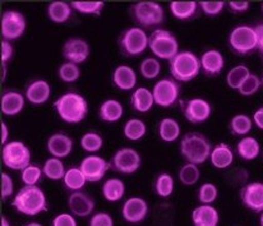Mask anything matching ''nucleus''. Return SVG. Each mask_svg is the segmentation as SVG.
Returning a JSON list of instances; mask_svg holds the SVG:
<instances>
[{
  "label": "nucleus",
  "instance_id": "obj_1",
  "mask_svg": "<svg viewBox=\"0 0 263 226\" xmlns=\"http://www.w3.org/2000/svg\"><path fill=\"white\" fill-rule=\"evenodd\" d=\"M54 110L65 124L77 125L87 118L89 106L87 99L77 92L63 93L54 102Z\"/></svg>",
  "mask_w": 263,
  "mask_h": 226
},
{
  "label": "nucleus",
  "instance_id": "obj_2",
  "mask_svg": "<svg viewBox=\"0 0 263 226\" xmlns=\"http://www.w3.org/2000/svg\"><path fill=\"white\" fill-rule=\"evenodd\" d=\"M13 207L27 216H36L48 210L44 191L38 186H23L13 200Z\"/></svg>",
  "mask_w": 263,
  "mask_h": 226
},
{
  "label": "nucleus",
  "instance_id": "obj_3",
  "mask_svg": "<svg viewBox=\"0 0 263 226\" xmlns=\"http://www.w3.org/2000/svg\"><path fill=\"white\" fill-rule=\"evenodd\" d=\"M179 151L188 164L202 165L210 159L212 145L204 134L188 132L181 140Z\"/></svg>",
  "mask_w": 263,
  "mask_h": 226
},
{
  "label": "nucleus",
  "instance_id": "obj_4",
  "mask_svg": "<svg viewBox=\"0 0 263 226\" xmlns=\"http://www.w3.org/2000/svg\"><path fill=\"white\" fill-rule=\"evenodd\" d=\"M201 58L191 50L178 51L170 61V72L177 82H191L201 73Z\"/></svg>",
  "mask_w": 263,
  "mask_h": 226
},
{
  "label": "nucleus",
  "instance_id": "obj_5",
  "mask_svg": "<svg viewBox=\"0 0 263 226\" xmlns=\"http://www.w3.org/2000/svg\"><path fill=\"white\" fill-rule=\"evenodd\" d=\"M130 16L134 22L141 28H151L161 25L164 22L165 13L163 7L159 3L144 0V2H137L132 4Z\"/></svg>",
  "mask_w": 263,
  "mask_h": 226
},
{
  "label": "nucleus",
  "instance_id": "obj_6",
  "mask_svg": "<svg viewBox=\"0 0 263 226\" xmlns=\"http://www.w3.org/2000/svg\"><path fill=\"white\" fill-rule=\"evenodd\" d=\"M258 38L256 29L251 25L239 24L231 30L228 36V47L234 54L246 57L257 49Z\"/></svg>",
  "mask_w": 263,
  "mask_h": 226
},
{
  "label": "nucleus",
  "instance_id": "obj_7",
  "mask_svg": "<svg viewBox=\"0 0 263 226\" xmlns=\"http://www.w3.org/2000/svg\"><path fill=\"white\" fill-rule=\"evenodd\" d=\"M148 48L157 59L171 61L179 51V43L172 31L157 28L149 36Z\"/></svg>",
  "mask_w": 263,
  "mask_h": 226
},
{
  "label": "nucleus",
  "instance_id": "obj_8",
  "mask_svg": "<svg viewBox=\"0 0 263 226\" xmlns=\"http://www.w3.org/2000/svg\"><path fill=\"white\" fill-rule=\"evenodd\" d=\"M149 36L141 27H129L119 34L118 48L124 57H139L148 48Z\"/></svg>",
  "mask_w": 263,
  "mask_h": 226
},
{
  "label": "nucleus",
  "instance_id": "obj_9",
  "mask_svg": "<svg viewBox=\"0 0 263 226\" xmlns=\"http://www.w3.org/2000/svg\"><path fill=\"white\" fill-rule=\"evenodd\" d=\"M31 153L29 147L22 141H9L3 146L2 161L7 168L23 171L30 165Z\"/></svg>",
  "mask_w": 263,
  "mask_h": 226
},
{
  "label": "nucleus",
  "instance_id": "obj_10",
  "mask_svg": "<svg viewBox=\"0 0 263 226\" xmlns=\"http://www.w3.org/2000/svg\"><path fill=\"white\" fill-rule=\"evenodd\" d=\"M27 29V19L24 14L18 10L9 9L2 14L0 31L4 41L11 42L22 38Z\"/></svg>",
  "mask_w": 263,
  "mask_h": 226
},
{
  "label": "nucleus",
  "instance_id": "obj_11",
  "mask_svg": "<svg viewBox=\"0 0 263 226\" xmlns=\"http://www.w3.org/2000/svg\"><path fill=\"white\" fill-rule=\"evenodd\" d=\"M154 105L162 108H170L178 102L181 85L173 78H162L153 85Z\"/></svg>",
  "mask_w": 263,
  "mask_h": 226
},
{
  "label": "nucleus",
  "instance_id": "obj_12",
  "mask_svg": "<svg viewBox=\"0 0 263 226\" xmlns=\"http://www.w3.org/2000/svg\"><path fill=\"white\" fill-rule=\"evenodd\" d=\"M110 168L116 172L124 173V175H132L137 172L141 167L142 159L138 151L130 147H123L116 151V153L111 156Z\"/></svg>",
  "mask_w": 263,
  "mask_h": 226
},
{
  "label": "nucleus",
  "instance_id": "obj_13",
  "mask_svg": "<svg viewBox=\"0 0 263 226\" xmlns=\"http://www.w3.org/2000/svg\"><path fill=\"white\" fill-rule=\"evenodd\" d=\"M181 107L185 119L191 124L198 125L207 121L212 114V106L203 98H192L181 101Z\"/></svg>",
  "mask_w": 263,
  "mask_h": 226
},
{
  "label": "nucleus",
  "instance_id": "obj_14",
  "mask_svg": "<svg viewBox=\"0 0 263 226\" xmlns=\"http://www.w3.org/2000/svg\"><path fill=\"white\" fill-rule=\"evenodd\" d=\"M62 54L63 58L67 62L74 63V64H82L89 58V43L83 38L71 37V38H68L63 44Z\"/></svg>",
  "mask_w": 263,
  "mask_h": 226
},
{
  "label": "nucleus",
  "instance_id": "obj_15",
  "mask_svg": "<svg viewBox=\"0 0 263 226\" xmlns=\"http://www.w3.org/2000/svg\"><path fill=\"white\" fill-rule=\"evenodd\" d=\"M79 168L84 173L88 182H98L108 172V170L110 168V164L102 156L89 154L82 160L81 164H79Z\"/></svg>",
  "mask_w": 263,
  "mask_h": 226
},
{
  "label": "nucleus",
  "instance_id": "obj_16",
  "mask_svg": "<svg viewBox=\"0 0 263 226\" xmlns=\"http://www.w3.org/2000/svg\"><path fill=\"white\" fill-rule=\"evenodd\" d=\"M149 211V206L144 199L138 196L125 200L122 207V216L129 224H139L145 219Z\"/></svg>",
  "mask_w": 263,
  "mask_h": 226
},
{
  "label": "nucleus",
  "instance_id": "obj_17",
  "mask_svg": "<svg viewBox=\"0 0 263 226\" xmlns=\"http://www.w3.org/2000/svg\"><path fill=\"white\" fill-rule=\"evenodd\" d=\"M241 201L243 205L254 213L263 211V184L262 182H250L241 188Z\"/></svg>",
  "mask_w": 263,
  "mask_h": 226
},
{
  "label": "nucleus",
  "instance_id": "obj_18",
  "mask_svg": "<svg viewBox=\"0 0 263 226\" xmlns=\"http://www.w3.org/2000/svg\"><path fill=\"white\" fill-rule=\"evenodd\" d=\"M68 207H69L70 214L78 217H87L93 214L96 208V202L91 199L89 194L84 191H76L71 193L68 197Z\"/></svg>",
  "mask_w": 263,
  "mask_h": 226
},
{
  "label": "nucleus",
  "instance_id": "obj_19",
  "mask_svg": "<svg viewBox=\"0 0 263 226\" xmlns=\"http://www.w3.org/2000/svg\"><path fill=\"white\" fill-rule=\"evenodd\" d=\"M27 101L34 106L44 105L49 101L51 96V87L45 79H34L25 87L24 92Z\"/></svg>",
  "mask_w": 263,
  "mask_h": 226
},
{
  "label": "nucleus",
  "instance_id": "obj_20",
  "mask_svg": "<svg viewBox=\"0 0 263 226\" xmlns=\"http://www.w3.org/2000/svg\"><path fill=\"white\" fill-rule=\"evenodd\" d=\"M25 96L18 91L9 90L2 94L0 99V111L4 116L14 117L24 110L25 107Z\"/></svg>",
  "mask_w": 263,
  "mask_h": 226
},
{
  "label": "nucleus",
  "instance_id": "obj_21",
  "mask_svg": "<svg viewBox=\"0 0 263 226\" xmlns=\"http://www.w3.org/2000/svg\"><path fill=\"white\" fill-rule=\"evenodd\" d=\"M74 147V141L67 133H53L47 141V150L51 157L65 159L71 153Z\"/></svg>",
  "mask_w": 263,
  "mask_h": 226
},
{
  "label": "nucleus",
  "instance_id": "obj_22",
  "mask_svg": "<svg viewBox=\"0 0 263 226\" xmlns=\"http://www.w3.org/2000/svg\"><path fill=\"white\" fill-rule=\"evenodd\" d=\"M224 68V57L219 50L208 49L201 57V69L207 77H218Z\"/></svg>",
  "mask_w": 263,
  "mask_h": 226
},
{
  "label": "nucleus",
  "instance_id": "obj_23",
  "mask_svg": "<svg viewBox=\"0 0 263 226\" xmlns=\"http://www.w3.org/2000/svg\"><path fill=\"white\" fill-rule=\"evenodd\" d=\"M111 82L121 91H134L137 84L136 71L127 64L117 65L111 73Z\"/></svg>",
  "mask_w": 263,
  "mask_h": 226
},
{
  "label": "nucleus",
  "instance_id": "obj_24",
  "mask_svg": "<svg viewBox=\"0 0 263 226\" xmlns=\"http://www.w3.org/2000/svg\"><path fill=\"white\" fill-rule=\"evenodd\" d=\"M194 226H218L219 214L212 205L197 206L191 214Z\"/></svg>",
  "mask_w": 263,
  "mask_h": 226
},
{
  "label": "nucleus",
  "instance_id": "obj_25",
  "mask_svg": "<svg viewBox=\"0 0 263 226\" xmlns=\"http://www.w3.org/2000/svg\"><path fill=\"white\" fill-rule=\"evenodd\" d=\"M210 160L213 167L218 168V170H224L233 164L234 153L230 145L218 144L211 151Z\"/></svg>",
  "mask_w": 263,
  "mask_h": 226
},
{
  "label": "nucleus",
  "instance_id": "obj_26",
  "mask_svg": "<svg viewBox=\"0 0 263 226\" xmlns=\"http://www.w3.org/2000/svg\"><path fill=\"white\" fill-rule=\"evenodd\" d=\"M154 105L152 91L145 87H138L130 96V106L139 113H147L152 110Z\"/></svg>",
  "mask_w": 263,
  "mask_h": 226
},
{
  "label": "nucleus",
  "instance_id": "obj_27",
  "mask_svg": "<svg viewBox=\"0 0 263 226\" xmlns=\"http://www.w3.org/2000/svg\"><path fill=\"white\" fill-rule=\"evenodd\" d=\"M123 113H124L123 105L117 99H105L99 106V119L103 122H107V124L118 122L123 117Z\"/></svg>",
  "mask_w": 263,
  "mask_h": 226
},
{
  "label": "nucleus",
  "instance_id": "obj_28",
  "mask_svg": "<svg viewBox=\"0 0 263 226\" xmlns=\"http://www.w3.org/2000/svg\"><path fill=\"white\" fill-rule=\"evenodd\" d=\"M71 13H73V8H71L70 3L63 2V0L51 2L47 8L48 18L57 24H63V23L69 21Z\"/></svg>",
  "mask_w": 263,
  "mask_h": 226
},
{
  "label": "nucleus",
  "instance_id": "obj_29",
  "mask_svg": "<svg viewBox=\"0 0 263 226\" xmlns=\"http://www.w3.org/2000/svg\"><path fill=\"white\" fill-rule=\"evenodd\" d=\"M261 152V145L254 137L245 136L237 144V154L246 161H252L257 159Z\"/></svg>",
  "mask_w": 263,
  "mask_h": 226
},
{
  "label": "nucleus",
  "instance_id": "obj_30",
  "mask_svg": "<svg viewBox=\"0 0 263 226\" xmlns=\"http://www.w3.org/2000/svg\"><path fill=\"white\" fill-rule=\"evenodd\" d=\"M102 194L109 202H117L123 199L125 194V184L118 177L105 180L102 186Z\"/></svg>",
  "mask_w": 263,
  "mask_h": 226
},
{
  "label": "nucleus",
  "instance_id": "obj_31",
  "mask_svg": "<svg viewBox=\"0 0 263 226\" xmlns=\"http://www.w3.org/2000/svg\"><path fill=\"white\" fill-rule=\"evenodd\" d=\"M158 136L162 141L171 142L177 141L181 136V126L173 118H163L158 124Z\"/></svg>",
  "mask_w": 263,
  "mask_h": 226
},
{
  "label": "nucleus",
  "instance_id": "obj_32",
  "mask_svg": "<svg viewBox=\"0 0 263 226\" xmlns=\"http://www.w3.org/2000/svg\"><path fill=\"white\" fill-rule=\"evenodd\" d=\"M198 7L197 2H172L170 4V10L176 19L188 21L196 15Z\"/></svg>",
  "mask_w": 263,
  "mask_h": 226
},
{
  "label": "nucleus",
  "instance_id": "obj_33",
  "mask_svg": "<svg viewBox=\"0 0 263 226\" xmlns=\"http://www.w3.org/2000/svg\"><path fill=\"white\" fill-rule=\"evenodd\" d=\"M87 179H85L84 173L82 172V170L78 167H70L68 168L67 172H65L64 179H63V184H64L65 188L70 190L71 193H76V191H82V188L84 187L87 184Z\"/></svg>",
  "mask_w": 263,
  "mask_h": 226
},
{
  "label": "nucleus",
  "instance_id": "obj_34",
  "mask_svg": "<svg viewBox=\"0 0 263 226\" xmlns=\"http://www.w3.org/2000/svg\"><path fill=\"white\" fill-rule=\"evenodd\" d=\"M65 172V165L62 161V159L58 157H49L45 160L44 165H43V173L47 179L53 180V181H59V180L64 179Z\"/></svg>",
  "mask_w": 263,
  "mask_h": 226
},
{
  "label": "nucleus",
  "instance_id": "obj_35",
  "mask_svg": "<svg viewBox=\"0 0 263 226\" xmlns=\"http://www.w3.org/2000/svg\"><path fill=\"white\" fill-rule=\"evenodd\" d=\"M147 133V125L139 118L128 119L123 127V134L129 141H139Z\"/></svg>",
  "mask_w": 263,
  "mask_h": 226
},
{
  "label": "nucleus",
  "instance_id": "obj_36",
  "mask_svg": "<svg viewBox=\"0 0 263 226\" xmlns=\"http://www.w3.org/2000/svg\"><path fill=\"white\" fill-rule=\"evenodd\" d=\"M253 126V121L250 116L247 114H236L231 118L230 125H228V128H230V132L233 134V136H246L251 132Z\"/></svg>",
  "mask_w": 263,
  "mask_h": 226
},
{
  "label": "nucleus",
  "instance_id": "obj_37",
  "mask_svg": "<svg viewBox=\"0 0 263 226\" xmlns=\"http://www.w3.org/2000/svg\"><path fill=\"white\" fill-rule=\"evenodd\" d=\"M250 74L251 72L247 65L238 64L233 67L232 69H230V72L226 76V82H227L228 87L238 91L239 87L243 84V82L250 77Z\"/></svg>",
  "mask_w": 263,
  "mask_h": 226
},
{
  "label": "nucleus",
  "instance_id": "obj_38",
  "mask_svg": "<svg viewBox=\"0 0 263 226\" xmlns=\"http://www.w3.org/2000/svg\"><path fill=\"white\" fill-rule=\"evenodd\" d=\"M154 191L162 199H168L174 191L173 176L168 172L159 173L154 181Z\"/></svg>",
  "mask_w": 263,
  "mask_h": 226
},
{
  "label": "nucleus",
  "instance_id": "obj_39",
  "mask_svg": "<svg viewBox=\"0 0 263 226\" xmlns=\"http://www.w3.org/2000/svg\"><path fill=\"white\" fill-rule=\"evenodd\" d=\"M103 144H104V142H103V137L99 133L93 132V131L85 132L81 138V147L85 151V152L91 154L101 151Z\"/></svg>",
  "mask_w": 263,
  "mask_h": 226
},
{
  "label": "nucleus",
  "instance_id": "obj_40",
  "mask_svg": "<svg viewBox=\"0 0 263 226\" xmlns=\"http://www.w3.org/2000/svg\"><path fill=\"white\" fill-rule=\"evenodd\" d=\"M161 63L156 57H148L141 62L139 65V72L145 79H154L161 74Z\"/></svg>",
  "mask_w": 263,
  "mask_h": 226
},
{
  "label": "nucleus",
  "instance_id": "obj_41",
  "mask_svg": "<svg viewBox=\"0 0 263 226\" xmlns=\"http://www.w3.org/2000/svg\"><path fill=\"white\" fill-rule=\"evenodd\" d=\"M81 77V68L78 64L65 62L59 65L58 68V78L64 83H74Z\"/></svg>",
  "mask_w": 263,
  "mask_h": 226
},
{
  "label": "nucleus",
  "instance_id": "obj_42",
  "mask_svg": "<svg viewBox=\"0 0 263 226\" xmlns=\"http://www.w3.org/2000/svg\"><path fill=\"white\" fill-rule=\"evenodd\" d=\"M179 181L185 186H193L198 182L199 177H201V171H199L198 166L193 164H185L182 166L181 170L178 172Z\"/></svg>",
  "mask_w": 263,
  "mask_h": 226
},
{
  "label": "nucleus",
  "instance_id": "obj_43",
  "mask_svg": "<svg viewBox=\"0 0 263 226\" xmlns=\"http://www.w3.org/2000/svg\"><path fill=\"white\" fill-rule=\"evenodd\" d=\"M70 5L73 10L78 11V13L98 16L101 15L105 4L103 2H71Z\"/></svg>",
  "mask_w": 263,
  "mask_h": 226
},
{
  "label": "nucleus",
  "instance_id": "obj_44",
  "mask_svg": "<svg viewBox=\"0 0 263 226\" xmlns=\"http://www.w3.org/2000/svg\"><path fill=\"white\" fill-rule=\"evenodd\" d=\"M43 175V167L36 164H30L21 171V180L24 186H36Z\"/></svg>",
  "mask_w": 263,
  "mask_h": 226
},
{
  "label": "nucleus",
  "instance_id": "obj_45",
  "mask_svg": "<svg viewBox=\"0 0 263 226\" xmlns=\"http://www.w3.org/2000/svg\"><path fill=\"white\" fill-rule=\"evenodd\" d=\"M218 197V188L216 185L211 184V182H205L203 184L198 190V201L201 205H211Z\"/></svg>",
  "mask_w": 263,
  "mask_h": 226
},
{
  "label": "nucleus",
  "instance_id": "obj_46",
  "mask_svg": "<svg viewBox=\"0 0 263 226\" xmlns=\"http://www.w3.org/2000/svg\"><path fill=\"white\" fill-rule=\"evenodd\" d=\"M262 85V81L257 74H250L247 79L243 82V84L239 87L238 93L243 97H251L253 96L254 93L258 92V90L261 88Z\"/></svg>",
  "mask_w": 263,
  "mask_h": 226
},
{
  "label": "nucleus",
  "instance_id": "obj_47",
  "mask_svg": "<svg viewBox=\"0 0 263 226\" xmlns=\"http://www.w3.org/2000/svg\"><path fill=\"white\" fill-rule=\"evenodd\" d=\"M198 5L207 16H217L218 14H221L223 8L226 7V3L217 2V0H214V2H207L205 0V2H199Z\"/></svg>",
  "mask_w": 263,
  "mask_h": 226
},
{
  "label": "nucleus",
  "instance_id": "obj_48",
  "mask_svg": "<svg viewBox=\"0 0 263 226\" xmlns=\"http://www.w3.org/2000/svg\"><path fill=\"white\" fill-rule=\"evenodd\" d=\"M2 200H8L14 193V181L7 172H2Z\"/></svg>",
  "mask_w": 263,
  "mask_h": 226
},
{
  "label": "nucleus",
  "instance_id": "obj_49",
  "mask_svg": "<svg viewBox=\"0 0 263 226\" xmlns=\"http://www.w3.org/2000/svg\"><path fill=\"white\" fill-rule=\"evenodd\" d=\"M89 226H114L113 217L108 213H96L89 220Z\"/></svg>",
  "mask_w": 263,
  "mask_h": 226
},
{
  "label": "nucleus",
  "instance_id": "obj_50",
  "mask_svg": "<svg viewBox=\"0 0 263 226\" xmlns=\"http://www.w3.org/2000/svg\"><path fill=\"white\" fill-rule=\"evenodd\" d=\"M51 226H77V220L73 214L62 213L54 217Z\"/></svg>",
  "mask_w": 263,
  "mask_h": 226
},
{
  "label": "nucleus",
  "instance_id": "obj_51",
  "mask_svg": "<svg viewBox=\"0 0 263 226\" xmlns=\"http://www.w3.org/2000/svg\"><path fill=\"white\" fill-rule=\"evenodd\" d=\"M227 4L231 11L236 14L245 13V11L250 9V2H246V0H231Z\"/></svg>",
  "mask_w": 263,
  "mask_h": 226
},
{
  "label": "nucleus",
  "instance_id": "obj_52",
  "mask_svg": "<svg viewBox=\"0 0 263 226\" xmlns=\"http://www.w3.org/2000/svg\"><path fill=\"white\" fill-rule=\"evenodd\" d=\"M14 56V48L10 42L2 41V64H7L8 62L13 58Z\"/></svg>",
  "mask_w": 263,
  "mask_h": 226
},
{
  "label": "nucleus",
  "instance_id": "obj_53",
  "mask_svg": "<svg viewBox=\"0 0 263 226\" xmlns=\"http://www.w3.org/2000/svg\"><path fill=\"white\" fill-rule=\"evenodd\" d=\"M257 33V38H258V44H257V49L259 50V53L262 54V58H263V23L261 24L256 25L254 27Z\"/></svg>",
  "mask_w": 263,
  "mask_h": 226
},
{
  "label": "nucleus",
  "instance_id": "obj_54",
  "mask_svg": "<svg viewBox=\"0 0 263 226\" xmlns=\"http://www.w3.org/2000/svg\"><path fill=\"white\" fill-rule=\"evenodd\" d=\"M253 122L259 130H263V107H259L253 114Z\"/></svg>",
  "mask_w": 263,
  "mask_h": 226
},
{
  "label": "nucleus",
  "instance_id": "obj_55",
  "mask_svg": "<svg viewBox=\"0 0 263 226\" xmlns=\"http://www.w3.org/2000/svg\"><path fill=\"white\" fill-rule=\"evenodd\" d=\"M0 130H2V146H4L8 144V138H9V128L4 121L0 124Z\"/></svg>",
  "mask_w": 263,
  "mask_h": 226
},
{
  "label": "nucleus",
  "instance_id": "obj_56",
  "mask_svg": "<svg viewBox=\"0 0 263 226\" xmlns=\"http://www.w3.org/2000/svg\"><path fill=\"white\" fill-rule=\"evenodd\" d=\"M2 226H10L9 221H8L5 216H2Z\"/></svg>",
  "mask_w": 263,
  "mask_h": 226
},
{
  "label": "nucleus",
  "instance_id": "obj_57",
  "mask_svg": "<svg viewBox=\"0 0 263 226\" xmlns=\"http://www.w3.org/2000/svg\"><path fill=\"white\" fill-rule=\"evenodd\" d=\"M24 226H43V225L39 224V222H29V224H27Z\"/></svg>",
  "mask_w": 263,
  "mask_h": 226
},
{
  "label": "nucleus",
  "instance_id": "obj_58",
  "mask_svg": "<svg viewBox=\"0 0 263 226\" xmlns=\"http://www.w3.org/2000/svg\"><path fill=\"white\" fill-rule=\"evenodd\" d=\"M259 222H261V226H263V211L261 214V219H259Z\"/></svg>",
  "mask_w": 263,
  "mask_h": 226
},
{
  "label": "nucleus",
  "instance_id": "obj_59",
  "mask_svg": "<svg viewBox=\"0 0 263 226\" xmlns=\"http://www.w3.org/2000/svg\"><path fill=\"white\" fill-rule=\"evenodd\" d=\"M261 81H262V85H263V77L261 78Z\"/></svg>",
  "mask_w": 263,
  "mask_h": 226
},
{
  "label": "nucleus",
  "instance_id": "obj_60",
  "mask_svg": "<svg viewBox=\"0 0 263 226\" xmlns=\"http://www.w3.org/2000/svg\"><path fill=\"white\" fill-rule=\"evenodd\" d=\"M262 11H263V3H262Z\"/></svg>",
  "mask_w": 263,
  "mask_h": 226
}]
</instances>
